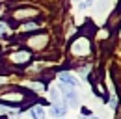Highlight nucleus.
<instances>
[{
	"label": "nucleus",
	"mask_w": 121,
	"mask_h": 119,
	"mask_svg": "<svg viewBox=\"0 0 121 119\" xmlns=\"http://www.w3.org/2000/svg\"><path fill=\"white\" fill-rule=\"evenodd\" d=\"M61 95H63V99L67 101L69 106H76L78 104V95L75 93V89H71V86L61 84Z\"/></svg>",
	"instance_id": "obj_1"
},
{
	"label": "nucleus",
	"mask_w": 121,
	"mask_h": 119,
	"mask_svg": "<svg viewBox=\"0 0 121 119\" xmlns=\"http://www.w3.org/2000/svg\"><path fill=\"white\" fill-rule=\"evenodd\" d=\"M58 78H60V84H65V86H71V88H78L80 86V80L71 73H61Z\"/></svg>",
	"instance_id": "obj_2"
},
{
	"label": "nucleus",
	"mask_w": 121,
	"mask_h": 119,
	"mask_svg": "<svg viewBox=\"0 0 121 119\" xmlns=\"http://www.w3.org/2000/svg\"><path fill=\"white\" fill-rule=\"evenodd\" d=\"M50 114H52L54 117H63V115L67 114V108H65V106H61V104H52Z\"/></svg>",
	"instance_id": "obj_3"
},
{
	"label": "nucleus",
	"mask_w": 121,
	"mask_h": 119,
	"mask_svg": "<svg viewBox=\"0 0 121 119\" xmlns=\"http://www.w3.org/2000/svg\"><path fill=\"white\" fill-rule=\"evenodd\" d=\"M30 115L34 119H45V110H43L41 106H34L30 110Z\"/></svg>",
	"instance_id": "obj_4"
},
{
	"label": "nucleus",
	"mask_w": 121,
	"mask_h": 119,
	"mask_svg": "<svg viewBox=\"0 0 121 119\" xmlns=\"http://www.w3.org/2000/svg\"><path fill=\"white\" fill-rule=\"evenodd\" d=\"M28 58H30L28 52H17V54H13V61H17V63H22V61H26Z\"/></svg>",
	"instance_id": "obj_5"
},
{
	"label": "nucleus",
	"mask_w": 121,
	"mask_h": 119,
	"mask_svg": "<svg viewBox=\"0 0 121 119\" xmlns=\"http://www.w3.org/2000/svg\"><path fill=\"white\" fill-rule=\"evenodd\" d=\"M78 45H86V39H80ZM73 50H75L76 54H84V52H88V50H90V47H73Z\"/></svg>",
	"instance_id": "obj_6"
},
{
	"label": "nucleus",
	"mask_w": 121,
	"mask_h": 119,
	"mask_svg": "<svg viewBox=\"0 0 121 119\" xmlns=\"http://www.w3.org/2000/svg\"><path fill=\"white\" fill-rule=\"evenodd\" d=\"M93 6V0H84V2H80V6H78V9L80 11H84V9H88Z\"/></svg>",
	"instance_id": "obj_7"
},
{
	"label": "nucleus",
	"mask_w": 121,
	"mask_h": 119,
	"mask_svg": "<svg viewBox=\"0 0 121 119\" xmlns=\"http://www.w3.org/2000/svg\"><path fill=\"white\" fill-rule=\"evenodd\" d=\"M35 26H37V24L30 22V24H24V26H22V30H32V28H35Z\"/></svg>",
	"instance_id": "obj_8"
},
{
	"label": "nucleus",
	"mask_w": 121,
	"mask_h": 119,
	"mask_svg": "<svg viewBox=\"0 0 121 119\" xmlns=\"http://www.w3.org/2000/svg\"><path fill=\"white\" fill-rule=\"evenodd\" d=\"M28 86H32V88H35L37 91H41V89H43V86H41V84H28Z\"/></svg>",
	"instance_id": "obj_9"
},
{
	"label": "nucleus",
	"mask_w": 121,
	"mask_h": 119,
	"mask_svg": "<svg viewBox=\"0 0 121 119\" xmlns=\"http://www.w3.org/2000/svg\"><path fill=\"white\" fill-rule=\"evenodd\" d=\"M6 32V24H0V34H4Z\"/></svg>",
	"instance_id": "obj_10"
},
{
	"label": "nucleus",
	"mask_w": 121,
	"mask_h": 119,
	"mask_svg": "<svg viewBox=\"0 0 121 119\" xmlns=\"http://www.w3.org/2000/svg\"><path fill=\"white\" fill-rule=\"evenodd\" d=\"M91 119H99V117H91Z\"/></svg>",
	"instance_id": "obj_11"
}]
</instances>
